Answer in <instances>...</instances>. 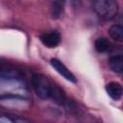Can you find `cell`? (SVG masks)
Instances as JSON below:
<instances>
[{
  "instance_id": "6da1fadb",
  "label": "cell",
  "mask_w": 123,
  "mask_h": 123,
  "mask_svg": "<svg viewBox=\"0 0 123 123\" xmlns=\"http://www.w3.org/2000/svg\"><path fill=\"white\" fill-rule=\"evenodd\" d=\"M53 85L50 80L42 74H34L32 77V86L36 94L41 99H49Z\"/></svg>"
},
{
  "instance_id": "7a4b0ae2",
  "label": "cell",
  "mask_w": 123,
  "mask_h": 123,
  "mask_svg": "<svg viewBox=\"0 0 123 123\" xmlns=\"http://www.w3.org/2000/svg\"><path fill=\"white\" fill-rule=\"evenodd\" d=\"M93 4L97 14L105 19H111L117 13L118 6L115 0H95Z\"/></svg>"
},
{
  "instance_id": "3957f363",
  "label": "cell",
  "mask_w": 123,
  "mask_h": 123,
  "mask_svg": "<svg viewBox=\"0 0 123 123\" xmlns=\"http://www.w3.org/2000/svg\"><path fill=\"white\" fill-rule=\"evenodd\" d=\"M50 63L52 65V67L59 73L61 74L64 79H66L67 81L73 83V84H76L77 83V79L76 77L74 76V74L58 59H51L50 60Z\"/></svg>"
},
{
  "instance_id": "277c9868",
  "label": "cell",
  "mask_w": 123,
  "mask_h": 123,
  "mask_svg": "<svg viewBox=\"0 0 123 123\" xmlns=\"http://www.w3.org/2000/svg\"><path fill=\"white\" fill-rule=\"evenodd\" d=\"M42 44L48 48L57 47L61 42V35L58 31H51L47 33H43L39 37Z\"/></svg>"
},
{
  "instance_id": "5b68a950",
  "label": "cell",
  "mask_w": 123,
  "mask_h": 123,
  "mask_svg": "<svg viewBox=\"0 0 123 123\" xmlns=\"http://www.w3.org/2000/svg\"><path fill=\"white\" fill-rule=\"evenodd\" d=\"M107 93L109 94V96L114 100L117 101L122 97V93H123V88L120 83L118 82H110L106 85L105 86Z\"/></svg>"
},
{
  "instance_id": "8992f818",
  "label": "cell",
  "mask_w": 123,
  "mask_h": 123,
  "mask_svg": "<svg viewBox=\"0 0 123 123\" xmlns=\"http://www.w3.org/2000/svg\"><path fill=\"white\" fill-rule=\"evenodd\" d=\"M109 65L111 69L118 74H121L123 72V56L122 53H117L110 57L109 60Z\"/></svg>"
},
{
  "instance_id": "52a82bcc",
  "label": "cell",
  "mask_w": 123,
  "mask_h": 123,
  "mask_svg": "<svg viewBox=\"0 0 123 123\" xmlns=\"http://www.w3.org/2000/svg\"><path fill=\"white\" fill-rule=\"evenodd\" d=\"M65 2H66V0H53L52 7H51L52 18L58 19V18H60L62 16V14L63 13Z\"/></svg>"
},
{
  "instance_id": "ba28073f",
  "label": "cell",
  "mask_w": 123,
  "mask_h": 123,
  "mask_svg": "<svg viewBox=\"0 0 123 123\" xmlns=\"http://www.w3.org/2000/svg\"><path fill=\"white\" fill-rule=\"evenodd\" d=\"M94 48L98 53H106L111 50V44L105 37H99L94 41Z\"/></svg>"
},
{
  "instance_id": "9c48e42d",
  "label": "cell",
  "mask_w": 123,
  "mask_h": 123,
  "mask_svg": "<svg viewBox=\"0 0 123 123\" xmlns=\"http://www.w3.org/2000/svg\"><path fill=\"white\" fill-rule=\"evenodd\" d=\"M109 34L111 37L117 41V42H122L123 40V27L120 24H113L111 26L109 30Z\"/></svg>"
},
{
  "instance_id": "30bf717a",
  "label": "cell",
  "mask_w": 123,
  "mask_h": 123,
  "mask_svg": "<svg viewBox=\"0 0 123 123\" xmlns=\"http://www.w3.org/2000/svg\"><path fill=\"white\" fill-rule=\"evenodd\" d=\"M91 1H92V2H94V1H95V0H91Z\"/></svg>"
}]
</instances>
